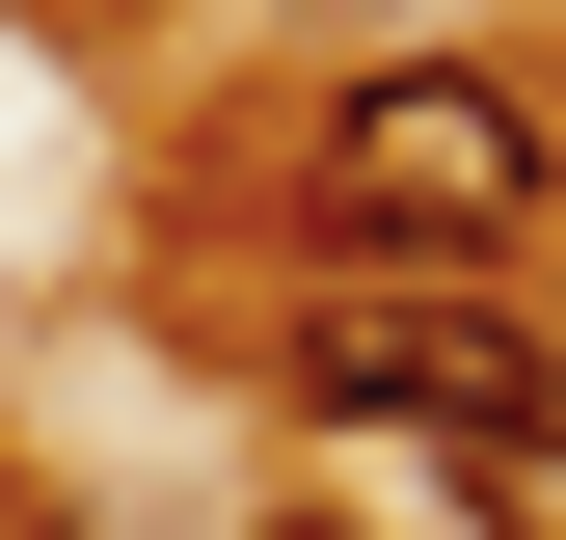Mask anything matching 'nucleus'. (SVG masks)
I'll list each match as a JSON object with an SVG mask.
<instances>
[{
	"mask_svg": "<svg viewBox=\"0 0 566 540\" xmlns=\"http://www.w3.org/2000/svg\"><path fill=\"white\" fill-rule=\"evenodd\" d=\"M270 540H324V513H270Z\"/></svg>",
	"mask_w": 566,
	"mask_h": 540,
	"instance_id": "20e7f679",
	"label": "nucleus"
},
{
	"mask_svg": "<svg viewBox=\"0 0 566 540\" xmlns=\"http://www.w3.org/2000/svg\"><path fill=\"white\" fill-rule=\"evenodd\" d=\"M297 189L350 270H513L566 217V108H539V54H378V82H324Z\"/></svg>",
	"mask_w": 566,
	"mask_h": 540,
	"instance_id": "f257e3e1",
	"label": "nucleus"
},
{
	"mask_svg": "<svg viewBox=\"0 0 566 540\" xmlns=\"http://www.w3.org/2000/svg\"><path fill=\"white\" fill-rule=\"evenodd\" d=\"M297 405L432 459V433L566 405V352H539V298H513V270H350V298H297Z\"/></svg>",
	"mask_w": 566,
	"mask_h": 540,
	"instance_id": "f03ea898",
	"label": "nucleus"
},
{
	"mask_svg": "<svg viewBox=\"0 0 566 540\" xmlns=\"http://www.w3.org/2000/svg\"><path fill=\"white\" fill-rule=\"evenodd\" d=\"M432 540H566V405H513V433H432Z\"/></svg>",
	"mask_w": 566,
	"mask_h": 540,
	"instance_id": "7ed1b4c3",
	"label": "nucleus"
}]
</instances>
